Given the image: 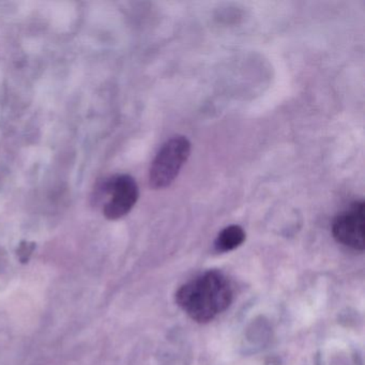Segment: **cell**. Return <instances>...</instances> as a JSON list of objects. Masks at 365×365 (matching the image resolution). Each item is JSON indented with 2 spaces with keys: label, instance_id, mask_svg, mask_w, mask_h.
<instances>
[{
  "label": "cell",
  "instance_id": "obj_1",
  "mask_svg": "<svg viewBox=\"0 0 365 365\" xmlns=\"http://www.w3.org/2000/svg\"><path fill=\"white\" fill-rule=\"evenodd\" d=\"M232 290L230 282L217 271H208L179 288L176 301L179 307L198 322L217 317L230 307Z\"/></svg>",
  "mask_w": 365,
  "mask_h": 365
},
{
  "label": "cell",
  "instance_id": "obj_2",
  "mask_svg": "<svg viewBox=\"0 0 365 365\" xmlns=\"http://www.w3.org/2000/svg\"><path fill=\"white\" fill-rule=\"evenodd\" d=\"M191 142L185 136L168 140L155 155L149 170V185L153 190L170 187L191 155Z\"/></svg>",
  "mask_w": 365,
  "mask_h": 365
},
{
  "label": "cell",
  "instance_id": "obj_3",
  "mask_svg": "<svg viewBox=\"0 0 365 365\" xmlns=\"http://www.w3.org/2000/svg\"><path fill=\"white\" fill-rule=\"evenodd\" d=\"M138 196V185L133 177L119 175L108 179L102 187L104 215L110 220L125 217L135 206Z\"/></svg>",
  "mask_w": 365,
  "mask_h": 365
},
{
  "label": "cell",
  "instance_id": "obj_4",
  "mask_svg": "<svg viewBox=\"0 0 365 365\" xmlns=\"http://www.w3.org/2000/svg\"><path fill=\"white\" fill-rule=\"evenodd\" d=\"M332 234L341 245L363 251L365 243L364 202H354L349 209L339 213L333 221Z\"/></svg>",
  "mask_w": 365,
  "mask_h": 365
},
{
  "label": "cell",
  "instance_id": "obj_5",
  "mask_svg": "<svg viewBox=\"0 0 365 365\" xmlns=\"http://www.w3.org/2000/svg\"><path fill=\"white\" fill-rule=\"evenodd\" d=\"M245 240V232L239 225H230L224 228L217 240H215V249L219 252H230L240 247Z\"/></svg>",
  "mask_w": 365,
  "mask_h": 365
}]
</instances>
